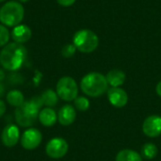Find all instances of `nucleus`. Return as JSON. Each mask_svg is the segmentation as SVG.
<instances>
[{"label": "nucleus", "mask_w": 161, "mask_h": 161, "mask_svg": "<svg viewBox=\"0 0 161 161\" xmlns=\"http://www.w3.org/2000/svg\"><path fill=\"white\" fill-rule=\"evenodd\" d=\"M27 56L25 47L17 42L6 44L0 52V64L8 71H17L24 64Z\"/></svg>", "instance_id": "1"}, {"label": "nucleus", "mask_w": 161, "mask_h": 161, "mask_svg": "<svg viewBox=\"0 0 161 161\" xmlns=\"http://www.w3.org/2000/svg\"><path fill=\"white\" fill-rule=\"evenodd\" d=\"M80 88L85 94L91 97H98L108 91V83L105 75L94 72L86 75L82 78Z\"/></svg>", "instance_id": "2"}, {"label": "nucleus", "mask_w": 161, "mask_h": 161, "mask_svg": "<svg viewBox=\"0 0 161 161\" xmlns=\"http://www.w3.org/2000/svg\"><path fill=\"white\" fill-rule=\"evenodd\" d=\"M25 9L20 2L8 1L0 8V22L7 26H16L24 19Z\"/></svg>", "instance_id": "3"}, {"label": "nucleus", "mask_w": 161, "mask_h": 161, "mask_svg": "<svg viewBox=\"0 0 161 161\" xmlns=\"http://www.w3.org/2000/svg\"><path fill=\"white\" fill-rule=\"evenodd\" d=\"M39 108L31 100L25 101L21 106L16 108L14 111V118L16 123L22 127H29L35 124L39 119Z\"/></svg>", "instance_id": "4"}, {"label": "nucleus", "mask_w": 161, "mask_h": 161, "mask_svg": "<svg viewBox=\"0 0 161 161\" xmlns=\"http://www.w3.org/2000/svg\"><path fill=\"white\" fill-rule=\"evenodd\" d=\"M73 43L78 51L82 53H92L97 48L99 39L93 31L81 29L74 35Z\"/></svg>", "instance_id": "5"}, {"label": "nucleus", "mask_w": 161, "mask_h": 161, "mask_svg": "<svg viewBox=\"0 0 161 161\" xmlns=\"http://www.w3.org/2000/svg\"><path fill=\"white\" fill-rule=\"evenodd\" d=\"M78 87L71 76H63L57 83V94L63 101H74L77 97Z\"/></svg>", "instance_id": "6"}, {"label": "nucleus", "mask_w": 161, "mask_h": 161, "mask_svg": "<svg viewBox=\"0 0 161 161\" xmlns=\"http://www.w3.org/2000/svg\"><path fill=\"white\" fill-rule=\"evenodd\" d=\"M69 149L67 142L62 138H54L48 142L45 147V152L51 158H63Z\"/></svg>", "instance_id": "7"}, {"label": "nucleus", "mask_w": 161, "mask_h": 161, "mask_svg": "<svg viewBox=\"0 0 161 161\" xmlns=\"http://www.w3.org/2000/svg\"><path fill=\"white\" fill-rule=\"evenodd\" d=\"M42 140V136L40 130L36 128H29L23 133L21 144L26 150H34L41 144Z\"/></svg>", "instance_id": "8"}, {"label": "nucleus", "mask_w": 161, "mask_h": 161, "mask_svg": "<svg viewBox=\"0 0 161 161\" xmlns=\"http://www.w3.org/2000/svg\"><path fill=\"white\" fill-rule=\"evenodd\" d=\"M143 133L150 138L158 137L161 134V117L158 115H151L147 117L142 125Z\"/></svg>", "instance_id": "9"}, {"label": "nucleus", "mask_w": 161, "mask_h": 161, "mask_svg": "<svg viewBox=\"0 0 161 161\" xmlns=\"http://www.w3.org/2000/svg\"><path fill=\"white\" fill-rule=\"evenodd\" d=\"M20 139V130L15 125H8L1 134V141L7 147H13Z\"/></svg>", "instance_id": "10"}, {"label": "nucleus", "mask_w": 161, "mask_h": 161, "mask_svg": "<svg viewBox=\"0 0 161 161\" xmlns=\"http://www.w3.org/2000/svg\"><path fill=\"white\" fill-rule=\"evenodd\" d=\"M108 98L110 104L115 108H123L127 104L128 96L125 90L121 88H110L108 91Z\"/></svg>", "instance_id": "11"}, {"label": "nucleus", "mask_w": 161, "mask_h": 161, "mask_svg": "<svg viewBox=\"0 0 161 161\" xmlns=\"http://www.w3.org/2000/svg\"><path fill=\"white\" fill-rule=\"evenodd\" d=\"M32 35L31 29L26 25H18L13 27L11 31V38L14 41V42L17 43H25L27 41L30 40Z\"/></svg>", "instance_id": "12"}, {"label": "nucleus", "mask_w": 161, "mask_h": 161, "mask_svg": "<svg viewBox=\"0 0 161 161\" xmlns=\"http://www.w3.org/2000/svg\"><path fill=\"white\" fill-rule=\"evenodd\" d=\"M76 117V112L75 109L73 106L71 105H65L63 106L58 114V120L61 125L67 126L72 125Z\"/></svg>", "instance_id": "13"}, {"label": "nucleus", "mask_w": 161, "mask_h": 161, "mask_svg": "<svg viewBox=\"0 0 161 161\" xmlns=\"http://www.w3.org/2000/svg\"><path fill=\"white\" fill-rule=\"evenodd\" d=\"M58 115L51 108H42L39 113V121L44 126H52L56 124Z\"/></svg>", "instance_id": "14"}, {"label": "nucleus", "mask_w": 161, "mask_h": 161, "mask_svg": "<svg viewBox=\"0 0 161 161\" xmlns=\"http://www.w3.org/2000/svg\"><path fill=\"white\" fill-rule=\"evenodd\" d=\"M106 78L110 86H112L113 88H118L125 83V74L119 69H113L108 73Z\"/></svg>", "instance_id": "15"}, {"label": "nucleus", "mask_w": 161, "mask_h": 161, "mask_svg": "<svg viewBox=\"0 0 161 161\" xmlns=\"http://www.w3.org/2000/svg\"><path fill=\"white\" fill-rule=\"evenodd\" d=\"M116 161H142V158L136 151L125 149L117 154Z\"/></svg>", "instance_id": "16"}, {"label": "nucleus", "mask_w": 161, "mask_h": 161, "mask_svg": "<svg viewBox=\"0 0 161 161\" xmlns=\"http://www.w3.org/2000/svg\"><path fill=\"white\" fill-rule=\"evenodd\" d=\"M7 102L15 108H18L25 102V97L22 93V92L18 90H12L8 92L7 94Z\"/></svg>", "instance_id": "17"}, {"label": "nucleus", "mask_w": 161, "mask_h": 161, "mask_svg": "<svg viewBox=\"0 0 161 161\" xmlns=\"http://www.w3.org/2000/svg\"><path fill=\"white\" fill-rule=\"evenodd\" d=\"M42 100L43 105H45L47 108H51L54 107L58 104V96L57 94V92H55L53 90H46L44 91L42 95Z\"/></svg>", "instance_id": "18"}, {"label": "nucleus", "mask_w": 161, "mask_h": 161, "mask_svg": "<svg viewBox=\"0 0 161 161\" xmlns=\"http://www.w3.org/2000/svg\"><path fill=\"white\" fill-rule=\"evenodd\" d=\"M158 150L154 143L148 142L142 147V156L145 159H153L158 156Z\"/></svg>", "instance_id": "19"}, {"label": "nucleus", "mask_w": 161, "mask_h": 161, "mask_svg": "<svg viewBox=\"0 0 161 161\" xmlns=\"http://www.w3.org/2000/svg\"><path fill=\"white\" fill-rule=\"evenodd\" d=\"M75 107L80 111H86L90 108V102L86 97L79 96L75 99Z\"/></svg>", "instance_id": "20"}, {"label": "nucleus", "mask_w": 161, "mask_h": 161, "mask_svg": "<svg viewBox=\"0 0 161 161\" xmlns=\"http://www.w3.org/2000/svg\"><path fill=\"white\" fill-rule=\"evenodd\" d=\"M75 51H76V48L74 45V43H67L62 47L61 55L64 58H72L75 55Z\"/></svg>", "instance_id": "21"}, {"label": "nucleus", "mask_w": 161, "mask_h": 161, "mask_svg": "<svg viewBox=\"0 0 161 161\" xmlns=\"http://www.w3.org/2000/svg\"><path fill=\"white\" fill-rule=\"evenodd\" d=\"M9 40V32L4 25H0V47L5 46Z\"/></svg>", "instance_id": "22"}, {"label": "nucleus", "mask_w": 161, "mask_h": 161, "mask_svg": "<svg viewBox=\"0 0 161 161\" xmlns=\"http://www.w3.org/2000/svg\"><path fill=\"white\" fill-rule=\"evenodd\" d=\"M57 2L60 5V6H63V7H69V6H72L75 0H57Z\"/></svg>", "instance_id": "23"}, {"label": "nucleus", "mask_w": 161, "mask_h": 161, "mask_svg": "<svg viewBox=\"0 0 161 161\" xmlns=\"http://www.w3.org/2000/svg\"><path fill=\"white\" fill-rule=\"evenodd\" d=\"M6 112V104L4 101L0 100V117H2Z\"/></svg>", "instance_id": "24"}, {"label": "nucleus", "mask_w": 161, "mask_h": 161, "mask_svg": "<svg viewBox=\"0 0 161 161\" xmlns=\"http://www.w3.org/2000/svg\"><path fill=\"white\" fill-rule=\"evenodd\" d=\"M5 93V86L2 82H0V98L4 95Z\"/></svg>", "instance_id": "25"}, {"label": "nucleus", "mask_w": 161, "mask_h": 161, "mask_svg": "<svg viewBox=\"0 0 161 161\" xmlns=\"http://www.w3.org/2000/svg\"><path fill=\"white\" fill-rule=\"evenodd\" d=\"M157 93L158 94V96H160L161 97V81H159L158 83V85H157Z\"/></svg>", "instance_id": "26"}, {"label": "nucleus", "mask_w": 161, "mask_h": 161, "mask_svg": "<svg viewBox=\"0 0 161 161\" xmlns=\"http://www.w3.org/2000/svg\"><path fill=\"white\" fill-rule=\"evenodd\" d=\"M5 77H6V74H5V72H4L2 69H0V82H2V81L5 79Z\"/></svg>", "instance_id": "27"}, {"label": "nucleus", "mask_w": 161, "mask_h": 161, "mask_svg": "<svg viewBox=\"0 0 161 161\" xmlns=\"http://www.w3.org/2000/svg\"><path fill=\"white\" fill-rule=\"evenodd\" d=\"M19 2H22V3H25V2H27V1H29V0H18Z\"/></svg>", "instance_id": "28"}, {"label": "nucleus", "mask_w": 161, "mask_h": 161, "mask_svg": "<svg viewBox=\"0 0 161 161\" xmlns=\"http://www.w3.org/2000/svg\"><path fill=\"white\" fill-rule=\"evenodd\" d=\"M3 1H5V0H0V2H3Z\"/></svg>", "instance_id": "29"}]
</instances>
